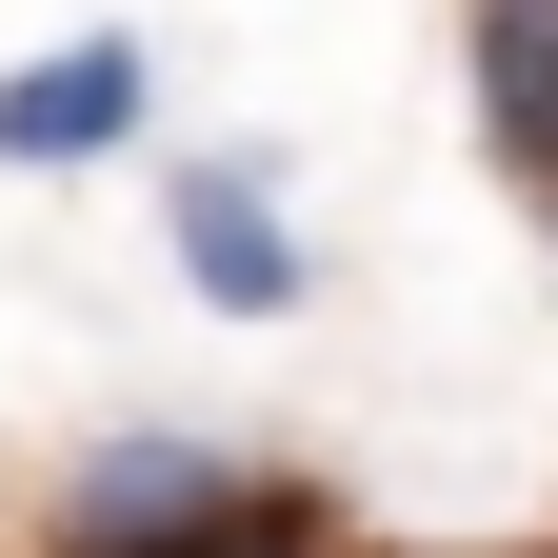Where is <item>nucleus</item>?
Instances as JSON below:
<instances>
[{
    "instance_id": "f257e3e1",
    "label": "nucleus",
    "mask_w": 558,
    "mask_h": 558,
    "mask_svg": "<svg viewBox=\"0 0 558 558\" xmlns=\"http://www.w3.org/2000/svg\"><path fill=\"white\" fill-rule=\"evenodd\" d=\"M160 240H180V279L220 319H300V199H279V160L259 140H199V160H160Z\"/></svg>"
},
{
    "instance_id": "7ed1b4c3",
    "label": "nucleus",
    "mask_w": 558,
    "mask_h": 558,
    "mask_svg": "<svg viewBox=\"0 0 558 558\" xmlns=\"http://www.w3.org/2000/svg\"><path fill=\"white\" fill-rule=\"evenodd\" d=\"M220 499H240V459H220V439H100V459L40 499V558H100V538H180V519H220Z\"/></svg>"
},
{
    "instance_id": "39448f33",
    "label": "nucleus",
    "mask_w": 558,
    "mask_h": 558,
    "mask_svg": "<svg viewBox=\"0 0 558 558\" xmlns=\"http://www.w3.org/2000/svg\"><path fill=\"white\" fill-rule=\"evenodd\" d=\"M538 220H558V199H538Z\"/></svg>"
},
{
    "instance_id": "20e7f679",
    "label": "nucleus",
    "mask_w": 558,
    "mask_h": 558,
    "mask_svg": "<svg viewBox=\"0 0 558 558\" xmlns=\"http://www.w3.org/2000/svg\"><path fill=\"white\" fill-rule=\"evenodd\" d=\"M459 81H478V160H499L519 199H558V0H478Z\"/></svg>"
},
{
    "instance_id": "f03ea898",
    "label": "nucleus",
    "mask_w": 558,
    "mask_h": 558,
    "mask_svg": "<svg viewBox=\"0 0 558 558\" xmlns=\"http://www.w3.org/2000/svg\"><path fill=\"white\" fill-rule=\"evenodd\" d=\"M140 100H160V60H140V40H60V60L0 81V160H21V180H81V160L140 140Z\"/></svg>"
}]
</instances>
